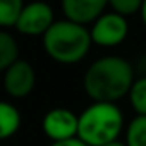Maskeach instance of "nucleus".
Segmentation results:
<instances>
[{"instance_id":"f257e3e1","label":"nucleus","mask_w":146,"mask_h":146,"mask_svg":"<svg viewBox=\"0 0 146 146\" xmlns=\"http://www.w3.org/2000/svg\"><path fill=\"white\" fill-rule=\"evenodd\" d=\"M134 69L122 57H102L84 72L83 88L93 103H115L129 95L134 84Z\"/></svg>"},{"instance_id":"f03ea898","label":"nucleus","mask_w":146,"mask_h":146,"mask_svg":"<svg viewBox=\"0 0 146 146\" xmlns=\"http://www.w3.org/2000/svg\"><path fill=\"white\" fill-rule=\"evenodd\" d=\"M93 40L88 28L74 24L67 19L55 24L43 36L46 55L58 64H76L86 57Z\"/></svg>"},{"instance_id":"7ed1b4c3","label":"nucleus","mask_w":146,"mask_h":146,"mask_svg":"<svg viewBox=\"0 0 146 146\" xmlns=\"http://www.w3.org/2000/svg\"><path fill=\"white\" fill-rule=\"evenodd\" d=\"M124 115L115 103H91L79 115L78 137L88 146H107L119 141Z\"/></svg>"},{"instance_id":"20e7f679","label":"nucleus","mask_w":146,"mask_h":146,"mask_svg":"<svg viewBox=\"0 0 146 146\" xmlns=\"http://www.w3.org/2000/svg\"><path fill=\"white\" fill-rule=\"evenodd\" d=\"M41 127L46 137L52 139V143L74 139L79 132V115H76L69 108L57 107L45 113Z\"/></svg>"},{"instance_id":"39448f33","label":"nucleus","mask_w":146,"mask_h":146,"mask_svg":"<svg viewBox=\"0 0 146 146\" xmlns=\"http://www.w3.org/2000/svg\"><path fill=\"white\" fill-rule=\"evenodd\" d=\"M127 31H129L127 19L115 14L113 11L105 12L90 29L93 43L107 48L120 45L127 38Z\"/></svg>"},{"instance_id":"423d86ee","label":"nucleus","mask_w":146,"mask_h":146,"mask_svg":"<svg viewBox=\"0 0 146 146\" xmlns=\"http://www.w3.org/2000/svg\"><path fill=\"white\" fill-rule=\"evenodd\" d=\"M55 24L53 11L45 2H33L24 5L16 29L28 36H45L46 31Z\"/></svg>"},{"instance_id":"0eeeda50","label":"nucleus","mask_w":146,"mask_h":146,"mask_svg":"<svg viewBox=\"0 0 146 146\" xmlns=\"http://www.w3.org/2000/svg\"><path fill=\"white\" fill-rule=\"evenodd\" d=\"M35 83H36V74L29 62L19 60L4 72V90L12 98L28 96L33 91Z\"/></svg>"},{"instance_id":"6e6552de","label":"nucleus","mask_w":146,"mask_h":146,"mask_svg":"<svg viewBox=\"0 0 146 146\" xmlns=\"http://www.w3.org/2000/svg\"><path fill=\"white\" fill-rule=\"evenodd\" d=\"M108 7V2L105 0H64L62 2V12L67 21L84 26L95 24Z\"/></svg>"},{"instance_id":"1a4fd4ad","label":"nucleus","mask_w":146,"mask_h":146,"mask_svg":"<svg viewBox=\"0 0 146 146\" xmlns=\"http://www.w3.org/2000/svg\"><path fill=\"white\" fill-rule=\"evenodd\" d=\"M19 127H21L19 110L9 102H2L0 103V137L9 139L19 131Z\"/></svg>"},{"instance_id":"9d476101","label":"nucleus","mask_w":146,"mask_h":146,"mask_svg":"<svg viewBox=\"0 0 146 146\" xmlns=\"http://www.w3.org/2000/svg\"><path fill=\"white\" fill-rule=\"evenodd\" d=\"M16 62H19L17 43L12 35H9L7 31H2L0 33V69L5 72Z\"/></svg>"},{"instance_id":"9b49d317","label":"nucleus","mask_w":146,"mask_h":146,"mask_svg":"<svg viewBox=\"0 0 146 146\" xmlns=\"http://www.w3.org/2000/svg\"><path fill=\"white\" fill-rule=\"evenodd\" d=\"M127 146H146V115H136L125 129Z\"/></svg>"},{"instance_id":"f8f14e48","label":"nucleus","mask_w":146,"mask_h":146,"mask_svg":"<svg viewBox=\"0 0 146 146\" xmlns=\"http://www.w3.org/2000/svg\"><path fill=\"white\" fill-rule=\"evenodd\" d=\"M24 11V4L21 0H2L0 2V24L9 28L17 26L19 17Z\"/></svg>"},{"instance_id":"ddd939ff","label":"nucleus","mask_w":146,"mask_h":146,"mask_svg":"<svg viewBox=\"0 0 146 146\" xmlns=\"http://www.w3.org/2000/svg\"><path fill=\"white\" fill-rule=\"evenodd\" d=\"M127 96L136 115H146V76H141L134 81Z\"/></svg>"},{"instance_id":"4468645a","label":"nucleus","mask_w":146,"mask_h":146,"mask_svg":"<svg viewBox=\"0 0 146 146\" xmlns=\"http://www.w3.org/2000/svg\"><path fill=\"white\" fill-rule=\"evenodd\" d=\"M141 0H112V2H108V9L122 17H129L134 16L136 12H141Z\"/></svg>"},{"instance_id":"2eb2a0df","label":"nucleus","mask_w":146,"mask_h":146,"mask_svg":"<svg viewBox=\"0 0 146 146\" xmlns=\"http://www.w3.org/2000/svg\"><path fill=\"white\" fill-rule=\"evenodd\" d=\"M50 146H88V144H86V143H83L79 137H74V139L60 141V143H52Z\"/></svg>"},{"instance_id":"dca6fc26","label":"nucleus","mask_w":146,"mask_h":146,"mask_svg":"<svg viewBox=\"0 0 146 146\" xmlns=\"http://www.w3.org/2000/svg\"><path fill=\"white\" fill-rule=\"evenodd\" d=\"M141 19H143V23H144V26H146V0L143 2V7H141Z\"/></svg>"},{"instance_id":"f3484780","label":"nucleus","mask_w":146,"mask_h":146,"mask_svg":"<svg viewBox=\"0 0 146 146\" xmlns=\"http://www.w3.org/2000/svg\"><path fill=\"white\" fill-rule=\"evenodd\" d=\"M107 146H127V144L122 143V141H113V143H110V144H107Z\"/></svg>"}]
</instances>
